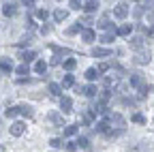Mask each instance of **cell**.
<instances>
[{"instance_id": "6da1fadb", "label": "cell", "mask_w": 154, "mask_h": 152, "mask_svg": "<svg viewBox=\"0 0 154 152\" xmlns=\"http://www.w3.org/2000/svg\"><path fill=\"white\" fill-rule=\"evenodd\" d=\"M24 131H26V124H24V122H13V124H11V135H13V137L24 135Z\"/></svg>"}, {"instance_id": "7a4b0ae2", "label": "cell", "mask_w": 154, "mask_h": 152, "mask_svg": "<svg viewBox=\"0 0 154 152\" xmlns=\"http://www.w3.org/2000/svg\"><path fill=\"white\" fill-rule=\"evenodd\" d=\"M135 62H137V64H148V62H150V49L139 51L137 56H135Z\"/></svg>"}, {"instance_id": "3957f363", "label": "cell", "mask_w": 154, "mask_h": 152, "mask_svg": "<svg viewBox=\"0 0 154 152\" xmlns=\"http://www.w3.org/2000/svg\"><path fill=\"white\" fill-rule=\"evenodd\" d=\"M109 122H111V124H116L120 131L124 129V118L120 116V113H109Z\"/></svg>"}, {"instance_id": "277c9868", "label": "cell", "mask_w": 154, "mask_h": 152, "mask_svg": "<svg viewBox=\"0 0 154 152\" xmlns=\"http://www.w3.org/2000/svg\"><path fill=\"white\" fill-rule=\"evenodd\" d=\"M113 15L118 17V20H124V17L128 15V9H126V5H116V9H113Z\"/></svg>"}, {"instance_id": "5b68a950", "label": "cell", "mask_w": 154, "mask_h": 152, "mask_svg": "<svg viewBox=\"0 0 154 152\" xmlns=\"http://www.w3.org/2000/svg\"><path fill=\"white\" fill-rule=\"evenodd\" d=\"M128 45H131L133 49H141V47L146 45V39H143V36H133V39L128 41Z\"/></svg>"}, {"instance_id": "8992f818", "label": "cell", "mask_w": 154, "mask_h": 152, "mask_svg": "<svg viewBox=\"0 0 154 152\" xmlns=\"http://www.w3.org/2000/svg\"><path fill=\"white\" fill-rule=\"evenodd\" d=\"M92 56H94V58H105V56H111V49H105V47H94V49H92Z\"/></svg>"}, {"instance_id": "52a82bcc", "label": "cell", "mask_w": 154, "mask_h": 152, "mask_svg": "<svg viewBox=\"0 0 154 152\" xmlns=\"http://www.w3.org/2000/svg\"><path fill=\"white\" fill-rule=\"evenodd\" d=\"M96 26L99 28H105V30H113V26H111V22H109V15H103L99 22H96Z\"/></svg>"}, {"instance_id": "ba28073f", "label": "cell", "mask_w": 154, "mask_h": 152, "mask_svg": "<svg viewBox=\"0 0 154 152\" xmlns=\"http://www.w3.org/2000/svg\"><path fill=\"white\" fill-rule=\"evenodd\" d=\"M47 118H49V122H54L56 126H62V124H64V122H62V113H58V111H51Z\"/></svg>"}, {"instance_id": "9c48e42d", "label": "cell", "mask_w": 154, "mask_h": 152, "mask_svg": "<svg viewBox=\"0 0 154 152\" xmlns=\"http://www.w3.org/2000/svg\"><path fill=\"white\" fill-rule=\"evenodd\" d=\"M131 84H133V86H137V88H141V86L146 84V79H143V75H141V73H133Z\"/></svg>"}, {"instance_id": "30bf717a", "label": "cell", "mask_w": 154, "mask_h": 152, "mask_svg": "<svg viewBox=\"0 0 154 152\" xmlns=\"http://www.w3.org/2000/svg\"><path fill=\"white\" fill-rule=\"evenodd\" d=\"M71 107H73V101H71L69 97H62V99H60V109H62L64 113H69Z\"/></svg>"}, {"instance_id": "8fae6325", "label": "cell", "mask_w": 154, "mask_h": 152, "mask_svg": "<svg viewBox=\"0 0 154 152\" xmlns=\"http://www.w3.org/2000/svg\"><path fill=\"white\" fill-rule=\"evenodd\" d=\"M0 71H2V73H11L13 71V62L9 58H2V60H0Z\"/></svg>"}, {"instance_id": "7c38bea8", "label": "cell", "mask_w": 154, "mask_h": 152, "mask_svg": "<svg viewBox=\"0 0 154 152\" xmlns=\"http://www.w3.org/2000/svg\"><path fill=\"white\" fill-rule=\"evenodd\" d=\"M17 111L22 113V116H28V118H30L32 113H34V111H32V107H30V105H26V103H22V105H17Z\"/></svg>"}, {"instance_id": "4fadbf2b", "label": "cell", "mask_w": 154, "mask_h": 152, "mask_svg": "<svg viewBox=\"0 0 154 152\" xmlns=\"http://www.w3.org/2000/svg\"><path fill=\"white\" fill-rule=\"evenodd\" d=\"M96 9H99V2H96V0H88V2L84 5V11L86 13H94Z\"/></svg>"}, {"instance_id": "5bb4252c", "label": "cell", "mask_w": 154, "mask_h": 152, "mask_svg": "<svg viewBox=\"0 0 154 152\" xmlns=\"http://www.w3.org/2000/svg\"><path fill=\"white\" fill-rule=\"evenodd\" d=\"M2 13H5L7 17H13V15L17 13V9H15V5H11V2H7V5L2 7Z\"/></svg>"}, {"instance_id": "9a60e30c", "label": "cell", "mask_w": 154, "mask_h": 152, "mask_svg": "<svg viewBox=\"0 0 154 152\" xmlns=\"http://www.w3.org/2000/svg\"><path fill=\"white\" fill-rule=\"evenodd\" d=\"M66 15H69V13H66L64 9H56V11H54V20H56V22H64Z\"/></svg>"}, {"instance_id": "2e32d148", "label": "cell", "mask_w": 154, "mask_h": 152, "mask_svg": "<svg viewBox=\"0 0 154 152\" xmlns=\"http://www.w3.org/2000/svg\"><path fill=\"white\" fill-rule=\"evenodd\" d=\"M82 39H84L86 43H92V41H94V30H90V28H86V30L82 32Z\"/></svg>"}, {"instance_id": "e0dca14e", "label": "cell", "mask_w": 154, "mask_h": 152, "mask_svg": "<svg viewBox=\"0 0 154 152\" xmlns=\"http://www.w3.org/2000/svg\"><path fill=\"white\" fill-rule=\"evenodd\" d=\"M113 36H116V30H107V32L101 36V43H107V45H109V43L113 41Z\"/></svg>"}, {"instance_id": "ac0fdd59", "label": "cell", "mask_w": 154, "mask_h": 152, "mask_svg": "<svg viewBox=\"0 0 154 152\" xmlns=\"http://www.w3.org/2000/svg\"><path fill=\"white\" fill-rule=\"evenodd\" d=\"M96 133H109V122H107V120L96 122Z\"/></svg>"}, {"instance_id": "d6986e66", "label": "cell", "mask_w": 154, "mask_h": 152, "mask_svg": "<svg viewBox=\"0 0 154 152\" xmlns=\"http://www.w3.org/2000/svg\"><path fill=\"white\" fill-rule=\"evenodd\" d=\"M116 34H120V36H128V34H131V26H128V24H122L118 30H116Z\"/></svg>"}, {"instance_id": "ffe728a7", "label": "cell", "mask_w": 154, "mask_h": 152, "mask_svg": "<svg viewBox=\"0 0 154 152\" xmlns=\"http://www.w3.org/2000/svg\"><path fill=\"white\" fill-rule=\"evenodd\" d=\"M34 71H36V73H45V71H47L45 60H36V62H34Z\"/></svg>"}, {"instance_id": "44dd1931", "label": "cell", "mask_w": 154, "mask_h": 152, "mask_svg": "<svg viewBox=\"0 0 154 152\" xmlns=\"http://www.w3.org/2000/svg\"><path fill=\"white\" fill-rule=\"evenodd\" d=\"M82 92L86 94V97H96L99 90H96V86H86V88H82Z\"/></svg>"}, {"instance_id": "7402d4cb", "label": "cell", "mask_w": 154, "mask_h": 152, "mask_svg": "<svg viewBox=\"0 0 154 152\" xmlns=\"http://www.w3.org/2000/svg\"><path fill=\"white\" fill-rule=\"evenodd\" d=\"M34 58H36V54H34V51H24V54H22V60H24L26 64H28V62H32Z\"/></svg>"}, {"instance_id": "603a6c76", "label": "cell", "mask_w": 154, "mask_h": 152, "mask_svg": "<svg viewBox=\"0 0 154 152\" xmlns=\"http://www.w3.org/2000/svg\"><path fill=\"white\" fill-rule=\"evenodd\" d=\"M77 131H79V126H77V124H69V126L64 129V135H66V137H71V135H75Z\"/></svg>"}, {"instance_id": "cb8c5ba5", "label": "cell", "mask_w": 154, "mask_h": 152, "mask_svg": "<svg viewBox=\"0 0 154 152\" xmlns=\"http://www.w3.org/2000/svg\"><path fill=\"white\" fill-rule=\"evenodd\" d=\"M96 77H99V71H96V69H88V71H86V79L94 82Z\"/></svg>"}, {"instance_id": "d4e9b609", "label": "cell", "mask_w": 154, "mask_h": 152, "mask_svg": "<svg viewBox=\"0 0 154 152\" xmlns=\"http://www.w3.org/2000/svg\"><path fill=\"white\" fill-rule=\"evenodd\" d=\"M60 90H62V88L58 86V84H49V94H54V97H60V94H62Z\"/></svg>"}, {"instance_id": "484cf974", "label": "cell", "mask_w": 154, "mask_h": 152, "mask_svg": "<svg viewBox=\"0 0 154 152\" xmlns=\"http://www.w3.org/2000/svg\"><path fill=\"white\" fill-rule=\"evenodd\" d=\"M75 84V77H73V75H66V77L62 79V88H71Z\"/></svg>"}, {"instance_id": "4316f807", "label": "cell", "mask_w": 154, "mask_h": 152, "mask_svg": "<svg viewBox=\"0 0 154 152\" xmlns=\"http://www.w3.org/2000/svg\"><path fill=\"white\" fill-rule=\"evenodd\" d=\"M75 67H77V60H75V58H69V60L64 62V69H66V71H73Z\"/></svg>"}, {"instance_id": "83f0119b", "label": "cell", "mask_w": 154, "mask_h": 152, "mask_svg": "<svg viewBox=\"0 0 154 152\" xmlns=\"http://www.w3.org/2000/svg\"><path fill=\"white\" fill-rule=\"evenodd\" d=\"M36 17H38V20H43V22H45V20H47V17H49V13H47V9H38V11H36Z\"/></svg>"}, {"instance_id": "f1b7e54d", "label": "cell", "mask_w": 154, "mask_h": 152, "mask_svg": "<svg viewBox=\"0 0 154 152\" xmlns=\"http://www.w3.org/2000/svg\"><path fill=\"white\" fill-rule=\"evenodd\" d=\"M133 122H137V124H146V118L141 116V113H133Z\"/></svg>"}, {"instance_id": "f546056e", "label": "cell", "mask_w": 154, "mask_h": 152, "mask_svg": "<svg viewBox=\"0 0 154 152\" xmlns=\"http://www.w3.org/2000/svg\"><path fill=\"white\" fill-rule=\"evenodd\" d=\"M79 30H82V24H79V22H77L75 26H71V28L66 30V34H75V32H79Z\"/></svg>"}, {"instance_id": "4dcf8cb0", "label": "cell", "mask_w": 154, "mask_h": 152, "mask_svg": "<svg viewBox=\"0 0 154 152\" xmlns=\"http://www.w3.org/2000/svg\"><path fill=\"white\" fill-rule=\"evenodd\" d=\"M17 113H19V111H17V107H9V109H7V118H15Z\"/></svg>"}, {"instance_id": "1f68e13d", "label": "cell", "mask_w": 154, "mask_h": 152, "mask_svg": "<svg viewBox=\"0 0 154 152\" xmlns=\"http://www.w3.org/2000/svg\"><path fill=\"white\" fill-rule=\"evenodd\" d=\"M15 71H17V75H26V73H28L30 69H28V64H22V67H17Z\"/></svg>"}, {"instance_id": "d6a6232c", "label": "cell", "mask_w": 154, "mask_h": 152, "mask_svg": "<svg viewBox=\"0 0 154 152\" xmlns=\"http://www.w3.org/2000/svg\"><path fill=\"white\" fill-rule=\"evenodd\" d=\"M75 144L79 146V148H88V137H79V139H77Z\"/></svg>"}, {"instance_id": "836d02e7", "label": "cell", "mask_w": 154, "mask_h": 152, "mask_svg": "<svg viewBox=\"0 0 154 152\" xmlns=\"http://www.w3.org/2000/svg\"><path fill=\"white\" fill-rule=\"evenodd\" d=\"M143 11H146L143 7H135V9H133V15H135V17H141V15H143Z\"/></svg>"}, {"instance_id": "e575fe53", "label": "cell", "mask_w": 154, "mask_h": 152, "mask_svg": "<svg viewBox=\"0 0 154 152\" xmlns=\"http://www.w3.org/2000/svg\"><path fill=\"white\" fill-rule=\"evenodd\" d=\"M49 144H51L54 148H62V139H58V137H54V139H51Z\"/></svg>"}, {"instance_id": "d590c367", "label": "cell", "mask_w": 154, "mask_h": 152, "mask_svg": "<svg viewBox=\"0 0 154 152\" xmlns=\"http://www.w3.org/2000/svg\"><path fill=\"white\" fill-rule=\"evenodd\" d=\"M71 9L79 11V9H82V2H79V0H71Z\"/></svg>"}, {"instance_id": "8d00e7d4", "label": "cell", "mask_w": 154, "mask_h": 152, "mask_svg": "<svg viewBox=\"0 0 154 152\" xmlns=\"http://www.w3.org/2000/svg\"><path fill=\"white\" fill-rule=\"evenodd\" d=\"M107 69H109V62H103V64H99V69H96V71H99V75H101V73H105Z\"/></svg>"}, {"instance_id": "74e56055", "label": "cell", "mask_w": 154, "mask_h": 152, "mask_svg": "<svg viewBox=\"0 0 154 152\" xmlns=\"http://www.w3.org/2000/svg\"><path fill=\"white\" fill-rule=\"evenodd\" d=\"M79 24H86V26H90V24H92V17H90V15L82 17V22H79Z\"/></svg>"}, {"instance_id": "f35d334b", "label": "cell", "mask_w": 154, "mask_h": 152, "mask_svg": "<svg viewBox=\"0 0 154 152\" xmlns=\"http://www.w3.org/2000/svg\"><path fill=\"white\" fill-rule=\"evenodd\" d=\"M66 150H69V152H75V150H77V144H75V141H73V144H66Z\"/></svg>"}, {"instance_id": "ab89813d", "label": "cell", "mask_w": 154, "mask_h": 152, "mask_svg": "<svg viewBox=\"0 0 154 152\" xmlns=\"http://www.w3.org/2000/svg\"><path fill=\"white\" fill-rule=\"evenodd\" d=\"M143 9H154V0H146V7Z\"/></svg>"}, {"instance_id": "60d3db41", "label": "cell", "mask_w": 154, "mask_h": 152, "mask_svg": "<svg viewBox=\"0 0 154 152\" xmlns=\"http://www.w3.org/2000/svg\"><path fill=\"white\" fill-rule=\"evenodd\" d=\"M103 84H105V86H107V88H109V86H111V84H113V79H111V77H105V79H103Z\"/></svg>"}, {"instance_id": "b9f144b4", "label": "cell", "mask_w": 154, "mask_h": 152, "mask_svg": "<svg viewBox=\"0 0 154 152\" xmlns=\"http://www.w3.org/2000/svg\"><path fill=\"white\" fill-rule=\"evenodd\" d=\"M24 5H26L28 9H32V7H34V0H24Z\"/></svg>"}, {"instance_id": "7bdbcfd3", "label": "cell", "mask_w": 154, "mask_h": 152, "mask_svg": "<svg viewBox=\"0 0 154 152\" xmlns=\"http://www.w3.org/2000/svg\"><path fill=\"white\" fill-rule=\"evenodd\" d=\"M148 22H154V13H150V15H148Z\"/></svg>"}, {"instance_id": "ee69618b", "label": "cell", "mask_w": 154, "mask_h": 152, "mask_svg": "<svg viewBox=\"0 0 154 152\" xmlns=\"http://www.w3.org/2000/svg\"><path fill=\"white\" fill-rule=\"evenodd\" d=\"M0 152H5V146H0Z\"/></svg>"}, {"instance_id": "f6af8a7d", "label": "cell", "mask_w": 154, "mask_h": 152, "mask_svg": "<svg viewBox=\"0 0 154 152\" xmlns=\"http://www.w3.org/2000/svg\"><path fill=\"white\" fill-rule=\"evenodd\" d=\"M128 2H137V0H128Z\"/></svg>"}]
</instances>
